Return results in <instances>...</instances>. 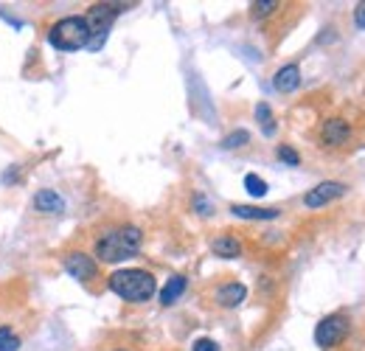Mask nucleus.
<instances>
[{"instance_id":"1","label":"nucleus","mask_w":365,"mask_h":351,"mask_svg":"<svg viewBox=\"0 0 365 351\" xmlns=\"http://www.w3.org/2000/svg\"><path fill=\"white\" fill-rule=\"evenodd\" d=\"M141 242H144V234L135 225H124V228H113L104 236H99V242H96L93 250H96V259L99 262L118 264V262L135 256L138 248H141Z\"/></svg>"},{"instance_id":"2","label":"nucleus","mask_w":365,"mask_h":351,"mask_svg":"<svg viewBox=\"0 0 365 351\" xmlns=\"http://www.w3.org/2000/svg\"><path fill=\"white\" fill-rule=\"evenodd\" d=\"M107 287H110L118 298H124V301H130V304H144V301H149V298L155 295L158 281H155V276L147 273V270H118V273L110 276Z\"/></svg>"},{"instance_id":"3","label":"nucleus","mask_w":365,"mask_h":351,"mask_svg":"<svg viewBox=\"0 0 365 351\" xmlns=\"http://www.w3.org/2000/svg\"><path fill=\"white\" fill-rule=\"evenodd\" d=\"M48 42L56 48V51H79V48H87L90 42V28H87V20L85 17H62L51 25L48 31Z\"/></svg>"},{"instance_id":"4","label":"nucleus","mask_w":365,"mask_h":351,"mask_svg":"<svg viewBox=\"0 0 365 351\" xmlns=\"http://www.w3.org/2000/svg\"><path fill=\"white\" fill-rule=\"evenodd\" d=\"M130 3H96V6H90V11H87V28H90V37H107V31H110V25H113V20L127 8Z\"/></svg>"},{"instance_id":"5","label":"nucleus","mask_w":365,"mask_h":351,"mask_svg":"<svg viewBox=\"0 0 365 351\" xmlns=\"http://www.w3.org/2000/svg\"><path fill=\"white\" fill-rule=\"evenodd\" d=\"M349 338V318L346 315H329L318 324L315 329V343L321 349H332V346H340L343 340Z\"/></svg>"},{"instance_id":"6","label":"nucleus","mask_w":365,"mask_h":351,"mask_svg":"<svg viewBox=\"0 0 365 351\" xmlns=\"http://www.w3.org/2000/svg\"><path fill=\"white\" fill-rule=\"evenodd\" d=\"M65 270H68V276H73L76 281H93V279L99 276V264H96L87 253H79V250H73V253L65 256Z\"/></svg>"},{"instance_id":"7","label":"nucleus","mask_w":365,"mask_h":351,"mask_svg":"<svg viewBox=\"0 0 365 351\" xmlns=\"http://www.w3.org/2000/svg\"><path fill=\"white\" fill-rule=\"evenodd\" d=\"M343 194H346V186H343V183L326 180V183L315 186V189L304 197V205H307V208H323L326 203H332V200H338V197H343Z\"/></svg>"},{"instance_id":"8","label":"nucleus","mask_w":365,"mask_h":351,"mask_svg":"<svg viewBox=\"0 0 365 351\" xmlns=\"http://www.w3.org/2000/svg\"><path fill=\"white\" fill-rule=\"evenodd\" d=\"M321 141H323L326 146H343V143H349V141H352V127H349V121H346V118H329V121L323 124V129H321Z\"/></svg>"},{"instance_id":"9","label":"nucleus","mask_w":365,"mask_h":351,"mask_svg":"<svg viewBox=\"0 0 365 351\" xmlns=\"http://www.w3.org/2000/svg\"><path fill=\"white\" fill-rule=\"evenodd\" d=\"M273 84H276V90H281V93L298 90V87H301V68H298V65H284V68H278Z\"/></svg>"},{"instance_id":"10","label":"nucleus","mask_w":365,"mask_h":351,"mask_svg":"<svg viewBox=\"0 0 365 351\" xmlns=\"http://www.w3.org/2000/svg\"><path fill=\"white\" fill-rule=\"evenodd\" d=\"M34 208H37L39 214H62V211H65V200H62L56 191L42 189V191L34 194Z\"/></svg>"},{"instance_id":"11","label":"nucleus","mask_w":365,"mask_h":351,"mask_svg":"<svg viewBox=\"0 0 365 351\" xmlns=\"http://www.w3.org/2000/svg\"><path fill=\"white\" fill-rule=\"evenodd\" d=\"M247 298V290H245V284H225V287H219L216 290V304L219 307H225V309H233V307H239L242 301Z\"/></svg>"},{"instance_id":"12","label":"nucleus","mask_w":365,"mask_h":351,"mask_svg":"<svg viewBox=\"0 0 365 351\" xmlns=\"http://www.w3.org/2000/svg\"><path fill=\"white\" fill-rule=\"evenodd\" d=\"M211 250L219 259H236V256H242V242L236 236H216L211 242Z\"/></svg>"},{"instance_id":"13","label":"nucleus","mask_w":365,"mask_h":351,"mask_svg":"<svg viewBox=\"0 0 365 351\" xmlns=\"http://www.w3.org/2000/svg\"><path fill=\"white\" fill-rule=\"evenodd\" d=\"M230 214L233 217H242V219H276L281 211L278 208H253V205H230Z\"/></svg>"},{"instance_id":"14","label":"nucleus","mask_w":365,"mask_h":351,"mask_svg":"<svg viewBox=\"0 0 365 351\" xmlns=\"http://www.w3.org/2000/svg\"><path fill=\"white\" fill-rule=\"evenodd\" d=\"M185 287H188V281H185V276H172L169 281H166V287H163V293H161V304L163 307H172L178 298H180L182 293H185Z\"/></svg>"},{"instance_id":"15","label":"nucleus","mask_w":365,"mask_h":351,"mask_svg":"<svg viewBox=\"0 0 365 351\" xmlns=\"http://www.w3.org/2000/svg\"><path fill=\"white\" fill-rule=\"evenodd\" d=\"M256 121L261 124L264 135H276V121H273V110H270V104H267V101L256 104Z\"/></svg>"},{"instance_id":"16","label":"nucleus","mask_w":365,"mask_h":351,"mask_svg":"<svg viewBox=\"0 0 365 351\" xmlns=\"http://www.w3.org/2000/svg\"><path fill=\"white\" fill-rule=\"evenodd\" d=\"M247 141H250V132H247V129H233L230 135H225L222 149H239V146H245Z\"/></svg>"},{"instance_id":"17","label":"nucleus","mask_w":365,"mask_h":351,"mask_svg":"<svg viewBox=\"0 0 365 351\" xmlns=\"http://www.w3.org/2000/svg\"><path fill=\"white\" fill-rule=\"evenodd\" d=\"M245 189L250 197H264L267 194V183L259 174H245Z\"/></svg>"},{"instance_id":"18","label":"nucleus","mask_w":365,"mask_h":351,"mask_svg":"<svg viewBox=\"0 0 365 351\" xmlns=\"http://www.w3.org/2000/svg\"><path fill=\"white\" fill-rule=\"evenodd\" d=\"M17 349H20V338L8 326H0V351H17Z\"/></svg>"},{"instance_id":"19","label":"nucleus","mask_w":365,"mask_h":351,"mask_svg":"<svg viewBox=\"0 0 365 351\" xmlns=\"http://www.w3.org/2000/svg\"><path fill=\"white\" fill-rule=\"evenodd\" d=\"M278 8V0H256L253 3V17H267V14H273Z\"/></svg>"},{"instance_id":"20","label":"nucleus","mask_w":365,"mask_h":351,"mask_svg":"<svg viewBox=\"0 0 365 351\" xmlns=\"http://www.w3.org/2000/svg\"><path fill=\"white\" fill-rule=\"evenodd\" d=\"M276 155H278V160L287 163V166H298V163H301V158H298V152H295L292 146H278Z\"/></svg>"},{"instance_id":"21","label":"nucleus","mask_w":365,"mask_h":351,"mask_svg":"<svg viewBox=\"0 0 365 351\" xmlns=\"http://www.w3.org/2000/svg\"><path fill=\"white\" fill-rule=\"evenodd\" d=\"M194 351H219V346H216L211 338H199V340L194 343Z\"/></svg>"},{"instance_id":"22","label":"nucleus","mask_w":365,"mask_h":351,"mask_svg":"<svg viewBox=\"0 0 365 351\" xmlns=\"http://www.w3.org/2000/svg\"><path fill=\"white\" fill-rule=\"evenodd\" d=\"M354 23H357V28H363L365 31V0L363 3H357V8H354Z\"/></svg>"},{"instance_id":"23","label":"nucleus","mask_w":365,"mask_h":351,"mask_svg":"<svg viewBox=\"0 0 365 351\" xmlns=\"http://www.w3.org/2000/svg\"><path fill=\"white\" fill-rule=\"evenodd\" d=\"M194 205H197V214H202V217H208V214H211V205H208V200H205V197H194Z\"/></svg>"},{"instance_id":"24","label":"nucleus","mask_w":365,"mask_h":351,"mask_svg":"<svg viewBox=\"0 0 365 351\" xmlns=\"http://www.w3.org/2000/svg\"><path fill=\"white\" fill-rule=\"evenodd\" d=\"M118 351H124V349H118Z\"/></svg>"}]
</instances>
